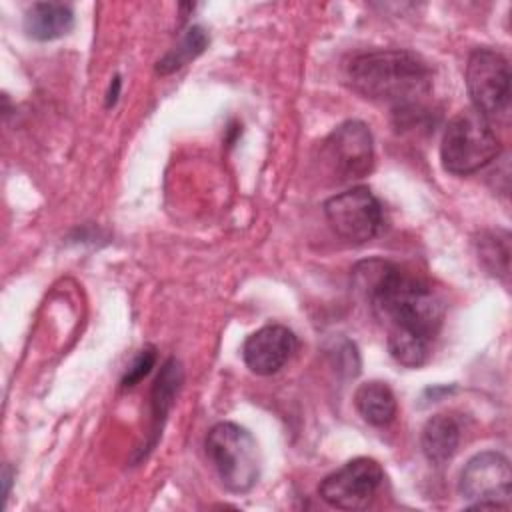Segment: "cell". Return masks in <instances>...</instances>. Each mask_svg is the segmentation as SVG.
Returning <instances> with one entry per match:
<instances>
[{
  "label": "cell",
  "instance_id": "obj_3",
  "mask_svg": "<svg viewBox=\"0 0 512 512\" xmlns=\"http://www.w3.org/2000/svg\"><path fill=\"white\" fill-rule=\"evenodd\" d=\"M500 152L502 144L492 122L474 108L458 112L442 134L440 160L450 174H474L494 162Z\"/></svg>",
  "mask_w": 512,
  "mask_h": 512
},
{
  "label": "cell",
  "instance_id": "obj_9",
  "mask_svg": "<svg viewBox=\"0 0 512 512\" xmlns=\"http://www.w3.org/2000/svg\"><path fill=\"white\" fill-rule=\"evenodd\" d=\"M324 160L338 180L364 178L374 166V138L360 120H346L324 140Z\"/></svg>",
  "mask_w": 512,
  "mask_h": 512
},
{
  "label": "cell",
  "instance_id": "obj_1",
  "mask_svg": "<svg viewBox=\"0 0 512 512\" xmlns=\"http://www.w3.org/2000/svg\"><path fill=\"white\" fill-rule=\"evenodd\" d=\"M352 282L388 336H414L432 344L444 320V306L426 282L380 258L358 262Z\"/></svg>",
  "mask_w": 512,
  "mask_h": 512
},
{
  "label": "cell",
  "instance_id": "obj_12",
  "mask_svg": "<svg viewBox=\"0 0 512 512\" xmlns=\"http://www.w3.org/2000/svg\"><path fill=\"white\" fill-rule=\"evenodd\" d=\"M460 422L452 414H434L426 420L420 436V446L426 460L434 466H442L458 450L460 444Z\"/></svg>",
  "mask_w": 512,
  "mask_h": 512
},
{
  "label": "cell",
  "instance_id": "obj_15",
  "mask_svg": "<svg viewBox=\"0 0 512 512\" xmlns=\"http://www.w3.org/2000/svg\"><path fill=\"white\" fill-rule=\"evenodd\" d=\"M206 46H208V34L204 32V28L202 26H190L186 30V34L182 36L180 44L174 46L168 54H164L158 60L156 72L158 74H172V72L180 70L190 60L200 56L206 50Z\"/></svg>",
  "mask_w": 512,
  "mask_h": 512
},
{
  "label": "cell",
  "instance_id": "obj_6",
  "mask_svg": "<svg viewBox=\"0 0 512 512\" xmlns=\"http://www.w3.org/2000/svg\"><path fill=\"white\" fill-rule=\"evenodd\" d=\"M324 214L330 228L352 244L374 240L384 226L382 204L366 186H352L328 198Z\"/></svg>",
  "mask_w": 512,
  "mask_h": 512
},
{
  "label": "cell",
  "instance_id": "obj_7",
  "mask_svg": "<svg viewBox=\"0 0 512 512\" xmlns=\"http://www.w3.org/2000/svg\"><path fill=\"white\" fill-rule=\"evenodd\" d=\"M384 482V470L374 458L358 456L336 472L328 474L320 486V498L338 510H364L372 504Z\"/></svg>",
  "mask_w": 512,
  "mask_h": 512
},
{
  "label": "cell",
  "instance_id": "obj_14",
  "mask_svg": "<svg viewBox=\"0 0 512 512\" xmlns=\"http://www.w3.org/2000/svg\"><path fill=\"white\" fill-rule=\"evenodd\" d=\"M182 380H184V372H182V366L178 360L170 358L162 364L160 368V374L154 382V388H152V422H154V434H158V430L162 428V422L168 414V410L172 408L174 404V398L182 386Z\"/></svg>",
  "mask_w": 512,
  "mask_h": 512
},
{
  "label": "cell",
  "instance_id": "obj_17",
  "mask_svg": "<svg viewBox=\"0 0 512 512\" xmlns=\"http://www.w3.org/2000/svg\"><path fill=\"white\" fill-rule=\"evenodd\" d=\"M480 258L484 260V264H488V268L492 272H498V266H496V260L500 258L502 264L508 266V256H510V250H508V236L504 234V238H494V236H488L480 242Z\"/></svg>",
  "mask_w": 512,
  "mask_h": 512
},
{
  "label": "cell",
  "instance_id": "obj_10",
  "mask_svg": "<svg viewBox=\"0 0 512 512\" xmlns=\"http://www.w3.org/2000/svg\"><path fill=\"white\" fill-rule=\"evenodd\" d=\"M296 350L298 338L290 328L282 324H266L246 338L242 358L254 374L270 376L282 370Z\"/></svg>",
  "mask_w": 512,
  "mask_h": 512
},
{
  "label": "cell",
  "instance_id": "obj_16",
  "mask_svg": "<svg viewBox=\"0 0 512 512\" xmlns=\"http://www.w3.org/2000/svg\"><path fill=\"white\" fill-rule=\"evenodd\" d=\"M154 364H156V350H154L152 346L140 350L138 356H136V358L132 360V364L126 368V372H124V376H122V380H120L122 388H132V386H136L140 380H144V378L150 374V370L154 368Z\"/></svg>",
  "mask_w": 512,
  "mask_h": 512
},
{
  "label": "cell",
  "instance_id": "obj_2",
  "mask_svg": "<svg viewBox=\"0 0 512 512\" xmlns=\"http://www.w3.org/2000/svg\"><path fill=\"white\" fill-rule=\"evenodd\" d=\"M348 80L364 98L384 102L396 114L414 116L432 92L430 66L410 50H372L348 66Z\"/></svg>",
  "mask_w": 512,
  "mask_h": 512
},
{
  "label": "cell",
  "instance_id": "obj_8",
  "mask_svg": "<svg viewBox=\"0 0 512 512\" xmlns=\"http://www.w3.org/2000/svg\"><path fill=\"white\" fill-rule=\"evenodd\" d=\"M512 470L504 454L488 450L468 460L458 490L470 508H508Z\"/></svg>",
  "mask_w": 512,
  "mask_h": 512
},
{
  "label": "cell",
  "instance_id": "obj_18",
  "mask_svg": "<svg viewBox=\"0 0 512 512\" xmlns=\"http://www.w3.org/2000/svg\"><path fill=\"white\" fill-rule=\"evenodd\" d=\"M120 86H122V82H120V76H114V78H112V82H110L108 94H106V106H108V108L116 104V100H118V94H120Z\"/></svg>",
  "mask_w": 512,
  "mask_h": 512
},
{
  "label": "cell",
  "instance_id": "obj_11",
  "mask_svg": "<svg viewBox=\"0 0 512 512\" xmlns=\"http://www.w3.org/2000/svg\"><path fill=\"white\" fill-rule=\"evenodd\" d=\"M74 28V12L62 2H34L24 14V30L38 42L66 36Z\"/></svg>",
  "mask_w": 512,
  "mask_h": 512
},
{
  "label": "cell",
  "instance_id": "obj_5",
  "mask_svg": "<svg viewBox=\"0 0 512 512\" xmlns=\"http://www.w3.org/2000/svg\"><path fill=\"white\" fill-rule=\"evenodd\" d=\"M466 88L472 106L484 118H500L510 106V66L504 54L476 48L466 64Z\"/></svg>",
  "mask_w": 512,
  "mask_h": 512
},
{
  "label": "cell",
  "instance_id": "obj_4",
  "mask_svg": "<svg viewBox=\"0 0 512 512\" xmlns=\"http://www.w3.org/2000/svg\"><path fill=\"white\" fill-rule=\"evenodd\" d=\"M206 456L222 486L234 494L248 492L260 476V450L254 436L236 422H218L206 436Z\"/></svg>",
  "mask_w": 512,
  "mask_h": 512
},
{
  "label": "cell",
  "instance_id": "obj_19",
  "mask_svg": "<svg viewBox=\"0 0 512 512\" xmlns=\"http://www.w3.org/2000/svg\"><path fill=\"white\" fill-rule=\"evenodd\" d=\"M2 478H4V498H8V494H10V482H12V470H10V466H4Z\"/></svg>",
  "mask_w": 512,
  "mask_h": 512
},
{
  "label": "cell",
  "instance_id": "obj_13",
  "mask_svg": "<svg viewBox=\"0 0 512 512\" xmlns=\"http://www.w3.org/2000/svg\"><path fill=\"white\" fill-rule=\"evenodd\" d=\"M354 404L360 416L368 424L378 428L388 426L398 412V404L392 388L380 380H370L360 384L354 392Z\"/></svg>",
  "mask_w": 512,
  "mask_h": 512
}]
</instances>
